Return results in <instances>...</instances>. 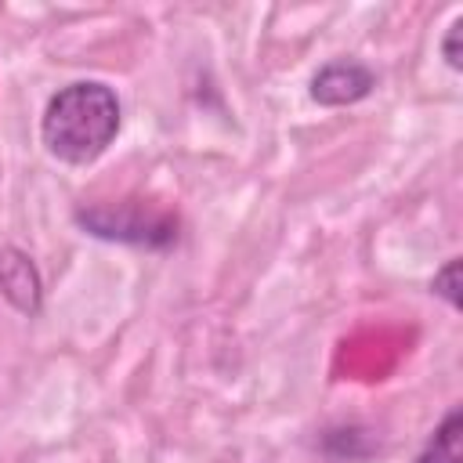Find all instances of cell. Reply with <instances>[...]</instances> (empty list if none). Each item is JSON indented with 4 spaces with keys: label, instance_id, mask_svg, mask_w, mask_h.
I'll return each instance as SVG.
<instances>
[{
    "label": "cell",
    "instance_id": "cell-4",
    "mask_svg": "<svg viewBox=\"0 0 463 463\" xmlns=\"http://www.w3.org/2000/svg\"><path fill=\"white\" fill-rule=\"evenodd\" d=\"M0 293L7 297V304L22 315H36L43 304V282L36 264L29 260V253L4 246L0 250Z\"/></svg>",
    "mask_w": 463,
    "mask_h": 463
},
{
    "label": "cell",
    "instance_id": "cell-7",
    "mask_svg": "<svg viewBox=\"0 0 463 463\" xmlns=\"http://www.w3.org/2000/svg\"><path fill=\"white\" fill-rule=\"evenodd\" d=\"M459 36H463V18H456L445 33V43H441V54L449 61V69H463V51H459Z\"/></svg>",
    "mask_w": 463,
    "mask_h": 463
},
{
    "label": "cell",
    "instance_id": "cell-6",
    "mask_svg": "<svg viewBox=\"0 0 463 463\" xmlns=\"http://www.w3.org/2000/svg\"><path fill=\"white\" fill-rule=\"evenodd\" d=\"M430 289L438 293V297H445L452 307H459V257H452V260H445V268L434 275V282H430Z\"/></svg>",
    "mask_w": 463,
    "mask_h": 463
},
{
    "label": "cell",
    "instance_id": "cell-3",
    "mask_svg": "<svg viewBox=\"0 0 463 463\" xmlns=\"http://www.w3.org/2000/svg\"><path fill=\"white\" fill-rule=\"evenodd\" d=\"M373 87H376V76L369 65H362L354 58H336L315 72L311 98L318 105H354V101L369 98Z\"/></svg>",
    "mask_w": 463,
    "mask_h": 463
},
{
    "label": "cell",
    "instance_id": "cell-1",
    "mask_svg": "<svg viewBox=\"0 0 463 463\" xmlns=\"http://www.w3.org/2000/svg\"><path fill=\"white\" fill-rule=\"evenodd\" d=\"M119 134V98L112 87L98 80H80L61 87L40 123V137L47 152L69 166L94 163Z\"/></svg>",
    "mask_w": 463,
    "mask_h": 463
},
{
    "label": "cell",
    "instance_id": "cell-5",
    "mask_svg": "<svg viewBox=\"0 0 463 463\" xmlns=\"http://www.w3.org/2000/svg\"><path fill=\"white\" fill-rule=\"evenodd\" d=\"M459 434H463V416H459V409H452L445 416V423L434 430V438L427 441V449L420 452L416 463H463Z\"/></svg>",
    "mask_w": 463,
    "mask_h": 463
},
{
    "label": "cell",
    "instance_id": "cell-2",
    "mask_svg": "<svg viewBox=\"0 0 463 463\" xmlns=\"http://www.w3.org/2000/svg\"><path fill=\"white\" fill-rule=\"evenodd\" d=\"M76 221L98 235V239H119V242H145V246H170L177 239L174 221L166 217H127L123 210H80Z\"/></svg>",
    "mask_w": 463,
    "mask_h": 463
}]
</instances>
